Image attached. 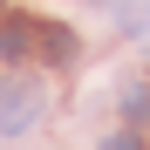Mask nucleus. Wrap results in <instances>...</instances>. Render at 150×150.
I'll use <instances>...</instances> for the list:
<instances>
[{"mask_svg":"<svg viewBox=\"0 0 150 150\" xmlns=\"http://www.w3.org/2000/svg\"><path fill=\"white\" fill-rule=\"evenodd\" d=\"M41 89L28 82V89H0V130H7V137H21V130H34V123H41Z\"/></svg>","mask_w":150,"mask_h":150,"instance_id":"f257e3e1","label":"nucleus"},{"mask_svg":"<svg viewBox=\"0 0 150 150\" xmlns=\"http://www.w3.org/2000/svg\"><path fill=\"white\" fill-rule=\"evenodd\" d=\"M34 41H41V21H0V62H28L34 55Z\"/></svg>","mask_w":150,"mask_h":150,"instance_id":"f03ea898","label":"nucleus"},{"mask_svg":"<svg viewBox=\"0 0 150 150\" xmlns=\"http://www.w3.org/2000/svg\"><path fill=\"white\" fill-rule=\"evenodd\" d=\"M34 48H41L55 68H68V62H75V34H68V28H55V21H41V41H34Z\"/></svg>","mask_w":150,"mask_h":150,"instance_id":"7ed1b4c3","label":"nucleus"},{"mask_svg":"<svg viewBox=\"0 0 150 150\" xmlns=\"http://www.w3.org/2000/svg\"><path fill=\"white\" fill-rule=\"evenodd\" d=\"M123 123H150V82H130V89H123Z\"/></svg>","mask_w":150,"mask_h":150,"instance_id":"20e7f679","label":"nucleus"},{"mask_svg":"<svg viewBox=\"0 0 150 150\" xmlns=\"http://www.w3.org/2000/svg\"><path fill=\"white\" fill-rule=\"evenodd\" d=\"M103 150H143V143H137V130H116V137H103Z\"/></svg>","mask_w":150,"mask_h":150,"instance_id":"39448f33","label":"nucleus"},{"mask_svg":"<svg viewBox=\"0 0 150 150\" xmlns=\"http://www.w3.org/2000/svg\"><path fill=\"white\" fill-rule=\"evenodd\" d=\"M0 21H7V0H0Z\"/></svg>","mask_w":150,"mask_h":150,"instance_id":"423d86ee","label":"nucleus"}]
</instances>
